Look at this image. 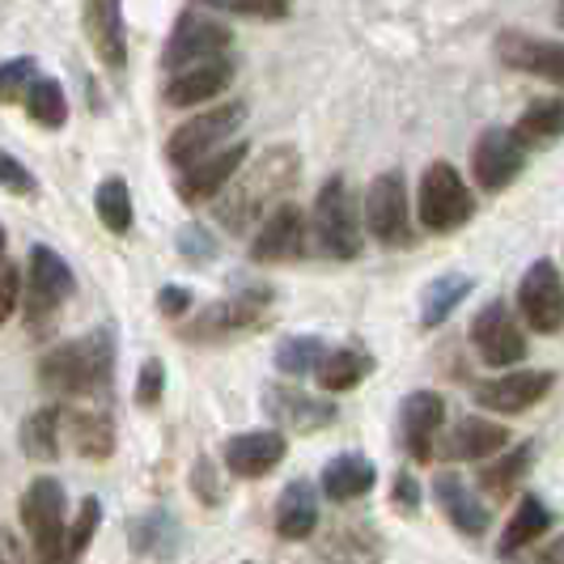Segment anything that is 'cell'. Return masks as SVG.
<instances>
[{
	"instance_id": "obj_48",
	"label": "cell",
	"mask_w": 564,
	"mask_h": 564,
	"mask_svg": "<svg viewBox=\"0 0 564 564\" xmlns=\"http://www.w3.org/2000/svg\"><path fill=\"white\" fill-rule=\"evenodd\" d=\"M0 254H4V226H0Z\"/></svg>"
},
{
	"instance_id": "obj_49",
	"label": "cell",
	"mask_w": 564,
	"mask_h": 564,
	"mask_svg": "<svg viewBox=\"0 0 564 564\" xmlns=\"http://www.w3.org/2000/svg\"><path fill=\"white\" fill-rule=\"evenodd\" d=\"M561 18H564V9H561Z\"/></svg>"
},
{
	"instance_id": "obj_22",
	"label": "cell",
	"mask_w": 564,
	"mask_h": 564,
	"mask_svg": "<svg viewBox=\"0 0 564 564\" xmlns=\"http://www.w3.org/2000/svg\"><path fill=\"white\" fill-rule=\"evenodd\" d=\"M268 412L272 421L284 424V429H297V433H318L336 421V403L318 395H306V391H284V387H272L268 391Z\"/></svg>"
},
{
	"instance_id": "obj_41",
	"label": "cell",
	"mask_w": 564,
	"mask_h": 564,
	"mask_svg": "<svg viewBox=\"0 0 564 564\" xmlns=\"http://www.w3.org/2000/svg\"><path fill=\"white\" fill-rule=\"evenodd\" d=\"M0 187L13 196H34V174L13 153H0Z\"/></svg>"
},
{
	"instance_id": "obj_23",
	"label": "cell",
	"mask_w": 564,
	"mask_h": 564,
	"mask_svg": "<svg viewBox=\"0 0 564 564\" xmlns=\"http://www.w3.org/2000/svg\"><path fill=\"white\" fill-rule=\"evenodd\" d=\"M433 492H437V506L446 509V518L454 522V531H463L471 539H480L488 531V506L454 471H442L433 480Z\"/></svg>"
},
{
	"instance_id": "obj_16",
	"label": "cell",
	"mask_w": 564,
	"mask_h": 564,
	"mask_svg": "<svg viewBox=\"0 0 564 564\" xmlns=\"http://www.w3.org/2000/svg\"><path fill=\"white\" fill-rule=\"evenodd\" d=\"M284 451L289 446L276 429H251V433H238L226 442V467L238 480H259L281 467Z\"/></svg>"
},
{
	"instance_id": "obj_1",
	"label": "cell",
	"mask_w": 564,
	"mask_h": 564,
	"mask_svg": "<svg viewBox=\"0 0 564 564\" xmlns=\"http://www.w3.org/2000/svg\"><path fill=\"white\" fill-rule=\"evenodd\" d=\"M293 183H297V153H293L289 144L268 149V153L242 174V183L226 187V196L217 199V217H221L234 234H238V229L263 226L268 204H276Z\"/></svg>"
},
{
	"instance_id": "obj_35",
	"label": "cell",
	"mask_w": 564,
	"mask_h": 564,
	"mask_svg": "<svg viewBox=\"0 0 564 564\" xmlns=\"http://www.w3.org/2000/svg\"><path fill=\"white\" fill-rule=\"evenodd\" d=\"M94 208L102 217V226L111 234H128L132 229V192L123 178H102L98 192H94Z\"/></svg>"
},
{
	"instance_id": "obj_13",
	"label": "cell",
	"mask_w": 564,
	"mask_h": 564,
	"mask_svg": "<svg viewBox=\"0 0 564 564\" xmlns=\"http://www.w3.org/2000/svg\"><path fill=\"white\" fill-rule=\"evenodd\" d=\"M306 229H311V221L302 217L297 204H276L263 217L259 234H254L251 259L254 263H293V259H302V251H306Z\"/></svg>"
},
{
	"instance_id": "obj_25",
	"label": "cell",
	"mask_w": 564,
	"mask_h": 564,
	"mask_svg": "<svg viewBox=\"0 0 564 564\" xmlns=\"http://www.w3.org/2000/svg\"><path fill=\"white\" fill-rule=\"evenodd\" d=\"M373 480H378V471H373V463H369L366 454H339V458H332L323 467V497L357 501V497H366L369 488H373Z\"/></svg>"
},
{
	"instance_id": "obj_12",
	"label": "cell",
	"mask_w": 564,
	"mask_h": 564,
	"mask_svg": "<svg viewBox=\"0 0 564 564\" xmlns=\"http://www.w3.org/2000/svg\"><path fill=\"white\" fill-rule=\"evenodd\" d=\"M522 166H527V144L513 137V128H488L476 141L471 170H476V183L484 192H506L522 174Z\"/></svg>"
},
{
	"instance_id": "obj_30",
	"label": "cell",
	"mask_w": 564,
	"mask_h": 564,
	"mask_svg": "<svg viewBox=\"0 0 564 564\" xmlns=\"http://www.w3.org/2000/svg\"><path fill=\"white\" fill-rule=\"evenodd\" d=\"M513 137L527 144V149L564 137V98H539V102H531L522 111V119L513 123Z\"/></svg>"
},
{
	"instance_id": "obj_5",
	"label": "cell",
	"mask_w": 564,
	"mask_h": 564,
	"mask_svg": "<svg viewBox=\"0 0 564 564\" xmlns=\"http://www.w3.org/2000/svg\"><path fill=\"white\" fill-rule=\"evenodd\" d=\"M22 527H26L30 543L39 552V564L59 561V543H64V488L52 476L30 480L26 497H22Z\"/></svg>"
},
{
	"instance_id": "obj_15",
	"label": "cell",
	"mask_w": 564,
	"mask_h": 564,
	"mask_svg": "<svg viewBox=\"0 0 564 564\" xmlns=\"http://www.w3.org/2000/svg\"><path fill=\"white\" fill-rule=\"evenodd\" d=\"M234 34H229L221 22L204 18V13H187L166 43V68H192V64H204V59H217L229 52Z\"/></svg>"
},
{
	"instance_id": "obj_14",
	"label": "cell",
	"mask_w": 564,
	"mask_h": 564,
	"mask_svg": "<svg viewBox=\"0 0 564 564\" xmlns=\"http://www.w3.org/2000/svg\"><path fill=\"white\" fill-rule=\"evenodd\" d=\"M272 306V289H247V293H234L226 302L208 306L192 323V336L196 339H229L238 332H251L263 323V314Z\"/></svg>"
},
{
	"instance_id": "obj_37",
	"label": "cell",
	"mask_w": 564,
	"mask_h": 564,
	"mask_svg": "<svg viewBox=\"0 0 564 564\" xmlns=\"http://www.w3.org/2000/svg\"><path fill=\"white\" fill-rule=\"evenodd\" d=\"M323 357H327V348H323V339L318 336H293L276 348V369L289 373V378H302V373L318 369Z\"/></svg>"
},
{
	"instance_id": "obj_47",
	"label": "cell",
	"mask_w": 564,
	"mask_h": 564,
	"mask_svg": "<svg viewBox=\"0 0 564 564\" xmlns=\"http://www.w3.org/2000/svg\"><path fill=\"white\" fill-rule=\"evenodd\" d=\"M539 564H564V535L556 539V543H552L543 556H539Z\"/></svg>"
},
{
	"instance_id": "obj_7",
	"label": "cell",
	"mask_w": 564,
	"mask_h": 564,
	"mask_svg": "<svg viewBox=\"0 0 564 564\" xmlns=\"http://www.w3.org/2000/svg\"><path fill=\"white\" fill-rule=\"evenodd\" d=\"M73 268L59 259L52 247H30V272H26V323L43 327L52 314L73 297Z\"/></svg>"
},
{
	"instance_id": "obj_29",
	"label": "cell",
	"mask_w": 564,
	"mask_h": 564,
	"mask_svg": "<svg viewBox=\"0 0 564 564\" xmlns=\"http://www.w3.org/2000/svg\"><path fill=\"white\" fill-rule=\"evenodd\" d=\"M59 442H64V412L56 403L30 412L26 424H22V451L30 458H39V463H52L59 454Z\"/></svg>"
},
{
	"instance_id": "obj_8",
	"label": "cell",
	"mask_w": 564,
	"mask_h": 564,
	"mask_svg": "<svg viewBox=\"0 0 564 564\" xmlns=\"http://www.w3.org/2000/svg\"><path fill=\"white\" fill-rule=\"evenodd\" d=\"M366 229L382 247H408L412 221H408V183L399 170H382L369 183L366 196Z\"/></svg>"
},
{
	"instance_id": "obj_4",
	"label": "cell",
	"mask_w": 564,
	"mask_h": 564,
	"mask_svg": "<svg viewBox=\"0 0 564 564\" xmlns=\"http://www.w3.org/2000/svg\"><path fill=\"white\" fill-rule=\"evenodd\" d=\"M476 213V199L467 192L463 174L451 162H433L421 178V226L433 234H454Z\"/></svg>"
},
{
	"instance_id": "obj_24",
	"label": "cell",
	"mask_w": 564,
	"mask_h": 564,
	"mask_svg": "<svg viewBox=\"0 0 564 564\" xmlns=\"http://www.w3.org/2000/svg\"><path fill=\"white\" fill-rule=\"evenodd\" d=\"M318 527V497L306 480H293L276 501V535L289 543H302Z\"/></svg>"
},
{
	"instance_id": "obj_39",
	"label": "cell",
	"mask_w": 564,
	"mask_h": 564,
	"mask_svg": "<svg viewBox=\"0 0 564 564\" xmlns=\"http://www.w3.org/2000/svg\"><path fill=\"white\" fill-rule=\"evenodd\" d=\"M221 13H247V18H268V22H281L289 13V0H204Z\"/></svg>"
},
{
	"instance_id": "obj_3",
	"label": "cell",
	"mask_w": 564,
	"mask_h": 564,
	"mask_svg": "<svg viewBox=\"0 0 564 564\" xmlns=\"http://www.w3.org/2000/svg\"><path fill=\"white\" fill-rule=\"evenodd\" d=\"M314 238L318 247L332 254V259H357L361 242H366V221L357 217V204L344 178H327L323 192L314 199Z\"/></svg>"
},
{
	"instance_id": "obj_19",
	"label": "cell",
	"mask_w": 564,
	"mask_h": 564,
	"mask_svg": "<svg viewBox=\"0 0 564 564\" xmlns=\"http://www.w3.org/2000/svg\"><path fill=\"white\" fill-rule=\"evenodd\" d=\"M446 424V399L437 391H412L403 403V442L416 463H429L437 451V433Z\"/></svg>"
},
{
	"instance_id": "obj_20",
	"label": "cell",
	"mask_w": 564,
	"mask_h": 564,
	"mask_svg": "<svg viewBox=\"0 0 564 564\" xmlns=\"http://www.w3.org/2000/svg\"><path fill=\"white\" fill-rule=\"evenodd\" d=\"M234 82V64L229 56L204 59V64H192V68H178L166 85V102L170 107H199L208 98H217L221 89H229Z\"/></svg>"
},
{
	"instance_id": "obj_27",
	"label": "cell",
	"mask_w": 564,
	"mask_h": 564,
	"mask_svg": "<svg viewBox=\"0 0 564 564\" xmlns=\"http://www.w3.org/2000/svg\"><path fill=\"white\" fill-rule=\"evenodd\" d=\"M64 433L85 458H107L115 451V424L107 412H64Z\"/></svg>"
},
{
	"instance_id": "obj_34",
	"label": "cell",
	"mask_w": 564,
	"mask_h": 564,
	"mask_svg": "<svg viewBox=\"0 0 564 564\" xmlns=\"http://www.w3.org/2000/svg\"><path fill=\"white\" fill-rule=\"evenodd\" d=\"M26 111L39 128H64L68 102H64V89H59L56 77H34L26 85Z\"/></svg>"
},
{
	"instance_id": "obj_42",
	"label": "cell",
	"mask_w": 564,
	"mask_h": 564,
	"mask_svg": "<svg viewBox=\"0 0 564 564\" xmlns=\"http://www.w3.org/2000/svg\"><path fill=\"white\" fill-rule=\"evenodd\" d=\"M178 251L187 254L192 263H208V259L217 254V238H213L204 226H187L183 234H178Z\"/></svg>"
},
{
	"instance_id": "obj_38",
	"label": "cell",
	"mask_w": 564,
	"mask_h": 564,
	"mask_svg": "<svg viewBox=\"0 0 564 564\" xmlns=\"http://www.w3.org/2000/svg\"><path fill=\"white\" fill-rule=\"evenodd\" d=\"M174 518H166V513H149V518H141L137 522V531H132V547L137 552H144V556H166V552H174Z\"/></svg>"
},
{
	"instance_id": "obj_6",
	"label": "cell",
	"mask_w": 564,
	"mask_h": 564,
	"mask_svg": "<svg viewBox=\"0 0 564 564\" xmlns=\"http://www.w3.org/2000/svg\"><path fill=\"white\" fill-rule=\"evenodd\" d=\"M247 119V107L242 102H226V107H217V111H204L196 119H187V123H178L174 132H170L166 141V162L170 166H192L199 158H208V153H217V144L234 137V128Z\"/></svg>"
},
{
	"instance_id": "obj_32",
	"label": "cell",
	"mask_w": 564,
	"mask_h": 564,
	"mask_svg": "<svg viewBox=\"0 0 564 564\" xmlns=\"http://www.w3.org/2000/svg\"><path fill=\"white\" fill-rule=\"evenodd\" d=\"M531 458H535V446H531V442H522L518 451H506L497 463H484L480 488L484 492H492V497H509V492H513V484L531 471Z\"/></svg>"
},
{
	"instance_id": "obj_9",
	"label": "cell",
	"mask_w": 564,
	"mask_h": 564,
	"mask_svg": "<svg viewBox=\"0 0 564 564\" xmlns=\"http://www.w3.org/2000/svg\"><path fill=\"white\" fill-rule=\"evenodd\" d=\"M518 311L539 336H556L564 327V281L552 259H535L527 268V276L518 284Z\"/></svg>"
},
{
	"instance_id": "obj_26",
	"label": "cell",
	"mask_w": 564,
	"mask_h": 564,
	"mask_svg": "<svg viewBox=\"0 0 564 564\" xmlns=\"http://www.w3.org/2000/svg\"><path fill=\"white\" fill-rule=\"evenodd\" d=\"M509 446V429L497 421H484V416H467L458 421V429L451 433V454L454 458H497Z\"/></svg>"
},
{
	"instance_id": "obj_43",
	"label": "cell",
	"mask_w": 564,
	"mask_h": 564,
	"mask_svg": "<svg viewBox=\"0 0 564 564\" xmlns=\"http://www.w3.org/2000/svg\"><path fill=\"white\" fill-rule=\"evenodd\" d=\"M18 297H22V281H18V268L0 254V327H4V318L13 314L18 306Z\"/></svg>"
},
{
	"instance_id": "obj_17",
	"label": "cell",
	"mask_w": 564,
	"mask_h": 564,
	"mask_svg": "<svg viewBox=\"0 0 564 564\" xmlns=\"http://www.w3.org/2000/svg\"><path fill=\"white\" fill-rule=\"evenodd\" d=\"M247 153H251L247 144H234V149H217V153L199 158V162H192V166H183V174H178V196L187 199V204L221 196V192L229 187V178L238 174V166H242Z\"/></svg>"
},
{
	"instance_id": "obj_44",
	"label": "cell",
	"mask_w": 564,
	"mask_h": 564,
	"mask_svg": "<svg viewBox=\"0 0 564 564\" xmlns=\"http://www.w3.org/2000/svg\"><path fill=\"white\" fill-rule=\"evenodd\" d=\"M162 387H166V369H162V361H144L141 382H137V395H141L144 408H153V403L162 399Z\"/></svg>"
},
{
	"instance_id": "obj_31",
	"label": "cell",
	"mask_w": 564,
	"mask_h": 564,
	"mask_svg": "<svg viewBox=\"0 0 564 564\" xmlns=\"http://www.w3.org/2000/svg\"><path fill=\"white\" fill-rule=\"evenodd\" d=\"M373 369L366 352H357V348H339V352H327L323 361H318V387L323 391H352V387H361L366 382V373Z\"/></svg>"
},
{
	"instance_id": "obj_10",
	"label": "cell",
	"mask_w": 564,
	"mask_h": 564,
	"mask_svg": "<svg viewBox=\"0 0 564 564\" xmlns=\"http://www.w3.org/2000/svg\"><path fill=\"white\" fill-rule=\"evenodd\" d=\"M471 344H476L484 366L492 369H509L527 357V336H522V327L506 302H488L471 318Z\"/></svg>"
},
{
	"instance_id": "obj_21",
	"label": "cell",
	"mask_w": 564,
	"mask_h": 564,
	"mask_svg": "<svg viewBox=\"0 0 564 564\" xmlns=\"http://www.w3.org/2000/svg\"><path fill=\"white\" fill-rule=\"evenodd\" d=\"M85 34L107 68H123V59H128L123 0H85Z\"/></svg>"
},
{
	"instance_id": "obj_40",
	"label": "cell",
	"mask_w": 564,
	"mask_h": 564,
	"mask_svg": "<svg viewBox=\"0 0 564 564\" xmlns=\"http://www.w3.org/2000/svg\"><path fill=\"white\" fill-rule=\"evenodd\" d=\"M30 82H34V59L30 56H18V59H9V64H0V102H13Z\"/></svg>"
},
{
	"instance_id": "obj_45",
	"label": "cell",
	"mask_w": 564,
	"mask_h": 564,
	"mask_svg": "<svg viewBox=\"0 0 564 564\" xmlns=\"http://www.w3.org/2000/svg\"><path fill=\"white\" fill-rule=\"evenodd\" d=\"M391 497H395V506L403 509V513H416V509H421V484H416V476H412V471H399Z\"/></svg>"
},
{
	"instance_id": "obj_33",
	"label": "cell",
	"mask_w": 564,
	"mask_h": 564,
	"mask_svg": "<svg viewBox=\"0 0 564 564\" xmlns=\"http://www.w3.org/2000/svg\"><path fill=\"white\" fill-rule=\"evenodd\" d=\"M467 293H471V281H467V276H442V281H433L429 293H424L421 323L424 327H442V323L467 302Z\"/></svg>"
},
{
	"instance_id": "obj_36",
	"label": "cell",
	"mask_w": 564,
	"mask_h": 564,
	"mask_svg": "<svg viewBox=\"0 0 564 564\" xmlns=\"http://www.w3.org/2000/svg\"><path fill=\"white\" fill-rule=\"evenodd\" d=\"M98 522H102V506H98V497H85L77 522L64 531V543H59V561L56 564H77V561H82L85 547H89V539H94V531H98Z\"/></svg>"
},
{
	"instance_id": "obj_46",
	"label": "cell",
	"mask_w": 564,
	"mask_h": 564,
	"mask_svg": "<svg viewBox=\"0 0 564 564\" xmlns=\"http://www.w3.org/2000/svg\"><path fill=\"white\" fill-rule=\"evenodd\" d=\"M158 306H162V314L174 318V314H183L187 306H192V293H187L183 284H166V289H162V297H158Z\"/></svg>"
},
{
	"instance_id": "obj_28",
	"label": "cell",
	"mask_w": 564,
	"mask_h": 564,
	"mask_svg": "<svg viewBox=\"0 0 564 564\" xmlns=\"http://www.w3.org/2000/svg\"><path fill=\"white\" fill-rule=\"evenodd\" d=\"M543 531H552V509L527 492V497L518 501V509H513V518H509L506 535H501V556H513V552L531 547Z\"/></svg>"
},
{
	"instance_id": "obj_50",
	"label": "cell",
	"mask_w": 564,
	"mask_h": 564,
	"mask_svg": "<svg viewBox=\"0 0 564 564\" xmlns=\"http://www.w3.org/2000/svg\"><path fill=\"white\" fill-rule=\"evenodd\" d=\"M0 564H4V561H0Z\"/></svg>"
},
{
	"instance_id": "obj_11",
	"label": "cell",
	"mask_w": 564,
	"mask_h": 564,
	"mask_svg": "<svg viewBox=\"0 0 564 564\" xmlns=\"http://www.w3.org/2000/svg\"><path fill=\"white\" fill-rule=\"evenodd\" d=\"M552 387H556L552 369H509L501 378L476 387V403L488 412H501V416H518V412L535 408L539 399L552 395Z\"/></svg>"
},
{
	"instance_id": "obj_18",
	"label": "cell",
	"mask_w": 564,
	"mask_h": 564,
	"mask_svg": "<svg viewBox=\"0 0 564 564\" xmlns=\"http://www.w3.org/2000/svg\"><path fill=\"white\" fill-rule=\"evenodd\" d=\"M497 52L509 68H522L531 77H543L552 85H564V43H552V39H535V34H518L509 30L501 34Z\"/></svg>"
},
{
	"instance_id": "obj_2",
	"label": "cell",
	"mask_w": 564,
	"mask_h": 564,
	"mask_svg": "<svg viewBox=\"0 0 564 564\" xmlns=\"http://www.w3.org/2000/svg\"><path fill=\"white\" fill-rule=\"evenodd\" d=\"M115 339L111 332H94L85 339H68L52 348L39 366V382L56 395H98L111 387Z\"/></svg>"
}]
</instances>
